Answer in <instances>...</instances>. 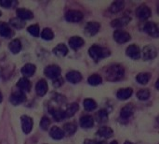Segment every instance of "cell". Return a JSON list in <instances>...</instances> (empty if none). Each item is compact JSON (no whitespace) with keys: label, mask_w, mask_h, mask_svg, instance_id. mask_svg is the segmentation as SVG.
I'll use <instances>...</instances> for the list:
<instances>
[{"label":"cell","mask_w":159,"mask_h":144,"mask_svg":"<svg viewBox=\"0 0 159 144\" xmlns=\"http://www.w3.org/2000/svg\"><path fill=\"white\" fill-rule=\"evenodd\" d=\"M125 74L124 67L120 65H113L106 70V80L108 82H118L123 79Z\"/></svg>","instance_id":"6da1fadb"},{"label":"cell","mask_w":159,"mask_h":144,"mask_svg":"<svg viewBox=\"0 0 159 144\" xmlns=\"http://www.w3.org/2000/svg\"><path fill=\"white\" fill-rule=\"evenodd\" d=\"M89 54L95 62H99L102 59L109 56L110 52L105 48L100 47L98 45H93L89 49Z\"/></svg>","instance_id":"7a4b0ae2"},{"label":"cell","mask_w":159,"mask_h":144,"mask_svg":"<svg viewBox=\"0 0 159 144\" xmlns=\"http://www.w3.org/2000/svg\"><path fill=\"white\" fill-rule=\"evenodd\" d=\"M45 75L48 78V79H51V80H55L57 78L60 77L61 75V67L57 65H50L48 67H47L45 68Z\"/></svg>","instance_id":"3957f363"},{"label":"cell","mask_w":159,"mask_h":144,"mask_svg":"<svg viewBox=\"0 0 159 144\" xmlns=\"http://www.w3.org/2000/svg\"><path fill=\"white\" fill-rule=\"evenodd\" d=\"M131 38L130 35L124 31V30H121V29H118V30H116L114 32V39L119 43V44H123V43H126L128 41H129Z\"/></svg>","instance_id":"277c9868"},{"label":"cell","mask_w":159,"mask_h":144,"mask_svg":"<svg viewBox=\"0 0 159 144\" xmlns=\"http://www.w3.org/2000/svg\"><path fill=\"white\" fill-rule=\"evenodd\" d=\"M26 99V97H25V93H23L22 91L20 90H17V91H14L11 96H10V98H9V101L12 105L14 106H17V105H20L21 103H23Z\"/></svg>","instance_id":"5b68a950"},{"label":"cell","mask_w":159,"mask_h":144,"mask_svg":"<svg viewBox=\"0 0 159 144\" xmlns=\"http://www.w3.org/2000/svg\"><path fill=\"white\" fill-rule=\"evenodd\" d=\"M83 19V13L79 10L71 9L66 12L65 20L69 22H78Z\"/></svg>","instance_id":"8992f818"},{"label":"cell","mask_w":159,"mask_h":144,"mask_svg":"<svg viewBox=\"0 0 159 144\" xmlns=\"http://www.w3.org/2000/svg\"><path fill=\"white\" fill-rule=\"evenodd\" d=\"M157 55V50L154 45H147L143 50V57L144 60H153Z\"/></svg>","instance_id":"52a82bcc"},{"label":"cell","mask_w":159,"mask_h":144,"mask_svg":"<svg viewBox=\"0 0 159 144\" xmlns=\"http://www.w3.org/2000/svg\"><path fill=\"white\" fill-rule=\"evenodd\" d=\"M21 128H22V131L24 134H29L31 133L32 129H33V127H34V122H33V119L27 115H22L21 118Z\"/></svg>","instance_id":"ba28073f"},{"label":"cell","mask_w":159,"mask_h":144,"mask_svg":"<svg viewBox=\"0 0 159 144\" xmlns=\"http://www.w3.org/2000/svg\"><path fill=\"white\" fill-rule=\"evenodd\" d=\"M144 31L151 37L157 38L159 37V29L157 24L153 22H148L144 25Z\"/></svg>","instance_id":"9c48e42d"},{"label":"cell","mask_w":159,"mask_h":144,"mask_svg":"<svg viewBox=\"0 0 159 144\" xmlns=\"http://www.w3.org/2000/svg\"><path fill=\"white\" fill-rule=\"evenodd\" d=\"M126 52H127V55H128L129 57H130L131 59H133V60H138V59H140V57H141V50H140V48H139L137 45H135V44L129 45V46L127 48Z\"/></svg>","instance_id":"30bf717a"},{"label":"cell","mask_w":159,"mask_h":144,"mask_svg":"<svg viewBox=\"0 0 159 144\" xmlns=\"http://www.w3.org/2000/svg\"><path fill=\"white\" fill-rule=\"evenodd\" d=\"M48 90V82L45 81V80H39L36 83V86H35V91H36V94L37 96L39 97H43L47 94Z\"/></svg>","instance_id":"8fae6325"},{"label":"cell","mask_w":159,"mask_h":144,"mask_svg":"<svg viewBox=\"0 0 159 144\" xmlns=\"http://www.w3.org/2000/svg\"><path fill=\"white\" fill-rule=\"evenodd\" d=\"M136 15L138 18L140 19H143V20H145V19H148L150 16H151V9L145 6V5H142L140 6L137 10H136Z\"/></svg>","instance_id":"7c38bea8"},{"label":"cell","mask_w":159,"mask_h":144,"mask_svg":"<svg viewBox=\"0 0 159 144\" xmlns=\"http://www.w3.org/2000/svg\"><path fill=\"white\" fill-rule=\"evenodd\" d=\"M100 28H101V24L99 22H89L87 23L85 30H86L88 35L94 36L100 31Z\"/></svg>","instance_id":"4fadbf2b"},{"label":"cell","mask_w":159,"mask_h":144,"mask_svg":"<svg viewBox=\"0 0 159 144\" xmlns=\"http://www.w3.org/2000/svg\"><path fill=\"white\" fill-rule=\"evenodd\" d=\"M66 79L69 82L71 83H78L82 81V75L80 72L78 71H75V70H72L70 72H68L66 74Z\"/></svg>","instance_id":"5bb4252c"},{"label":"cell","mask_w":159,"mask_h":144,"mask_svg":"<svg viewBox=\"0 0 159 144\" xmlns=\"http://www.w3.org/2000/svg\"><path fill=\"white\" fill-rule=\"evenodd\" d=\"M13 35L14 33L7 23L4 22H0V36L7 38V37H11Z\"/></svg>","instance_id":"9a60e30c"},{"label":"cell","mask_w":159,"mask_h":144,"mask_svg":"<svg viewBox=\"0 0 159 144\" xmlns=\"http://www.w3.org/2000/svg\"><path fill=\"white\" fill-rule=\"evenodd\" d=\"M85 44V40L81 37H72L69 39V45L73 50H78Z\"/></svg>","instance_id":"2e32d148"},{"label":"cell","mask_w":159,"mask_h":144,"mask_svg":"<svg viewBox=\"0 0 159 144\" xmlns=\"http://www.w3.org/2000/svg\"><path fill=\"white\" fill-rule=\"evenodd\" d=\"M16 13L18 15V18L22 20V21L31 20V19L34 18L33 12L31 10H29V9H26V8H18Z\"/></svg>","instance_id":"e0dca14e"},{"label":"cell","mask_w":159,"mask_h":144,"mask_svg":"<svg viewBox=\"0 0 159 144\" xmlns=\"http://www.w3.org/2000/svg\"><path fill=\"white\" fill-rule=\"evenodd\" d=\"M129 22H130V17L124 16L122 18L113 20L111 22V25L115 28H121V27H124L125 25H127Z\"/></svg>","instance_id":"ac0fdd59"},{"label":"cell","mask_w":159,"mask_h":144,"mask_svg":"<svg viewBox=\"0 0 159 144\" xmlns=\"http://www.w3.org/2000/svg\"><path fill=\"white\" fill-rule=\"evenodd\" d=\"M17 86L19 87V89L20 91H22L23 93L25 92H29L31 90V87H32V84H31V82L27 79V78H21L19 80L18 83H17Z\"/></svg>","instance_id":"d6986e66"},{"label":"cell","mask_w":159,"mask_h":144,"mask_svg":"<svg viewBox=\"0 0 159 144\" xmlns=\"http://www.w3.org/2000/svg\"><path fill=\"white\" fill-rule=\"evenodd\" d=\"M99 137H102V138H104V139H110L113 137L114 135V131L111 127H100L96 133Z\"/></svg>","instance_id":"ffe728a7"},{"label":"cell","mask_w":159,"mask_h":144,"mask_svg":"<svg viewBox=\"0 0 159 144\" xmlns=\"http://www.w3.org/2000/svg\"><path fill=\"white\" fill-rule=\"evenodd\" d=\"M94 125V118L91 115H84L80 118V127L83 128H90Z\"/></svg>","instance_id":"44dd1931"},{"label":"cell","mask_w":159,"mask_h":144,"mask_svg":"<svg viewBox=\"0 0 159 144\" xmlns=\"http://www.w3.org/2000/svg\"><path fill=\"white\" fill-rule=\"evenodd\" d=\"M132 94H133V90L131 88H124L118 90V92L116 93V97L120 100H127L132 96Z\"/></svg>","instance_id":"7402d4cb"},{"label":"cell","mask_w":159,"mask_h":144,"mask_svg":"<svg viewBox=\"0 0 159 144\" xmlns=\"http://www.w3.org/2000/svg\"><path fill=\"white\" fill-rule=\"evenodd\" d=\"M35 66L33 64H26L21 68V74L24 76V78L32 77L35 72Z\"/></svg>","instance_id":"603a6c76"},{"label":"cell","mask_w":159,"mask_h":144,"mask_svg":"<svg viewBox=\"0 0 159 144\" xmlns=\"http://www.w3.org/2000/svg\"><path fill=\"white\" fill-rule=\"evenodd\" d=\"M134 112V107L131 104H128L122 108L120 112V117L123 119H129Z\"/></svg>","instance_id":"cb8c5ba5"},{"label":"cell","mask_w":159,"mask_h":144,"mask_svg":"<svg viewBox=\"0 0 159 144\" xmlns=\"http://www.w3.org/2000/svg\"><path fill=\"white\" fill-rule=\"evenodd\" d=\"M8 49L9 51L13 53V54H17L20 52L21 50V42L20 39H13L10 41V43L8 44Z\"/></svg>","instance_id":"d4e9b609"},{"label":"cell","mask_w":159,"mask_h":144,"mask_svg":"<svg viewBox=\"0 0 159 144\" xmlns=\"http://www.w3.org/2000/svg\"><path fill=\"white\" fill-rule=\"evenodd\" d=\"M49 135H50V137L53 140H57V141L61 140L64 137V133H63L62 129L60 128L59 127H51V129L49 131Z\"/></svg>","instance_id":"484cf974"},{"label":"cell","mask_w":159,"mask_h":144,"mask_svg":"<svg viewBox=\"0 0 159 144\" xmlns=\"http://www.w3.org/2000/svg\"><path fill=\"white\" fill-rule=\"evenodd\" d=\"M53 52L54 54H56L57 56L60 57H63L68 53V48L66 45L64 44H59L57 45L54 49H53Z\"/></svg>","instance_id":"4316f807"},{"label":"cell","mask_w":159,"mask_h":144,"mask_svg":"<svg viewBox=\"0 0 159 144\" xmlns=\"http://www.w3.org/2000/svg\"><path fill=\"white\" fill-rule=\"evenodd\" d=\"M49 112L51 113V115L57 122H60L65 118L64 111L61 109H51V110H49Z\"/></svg>","instance_id":"83f0119b"},{"label":"cell","mask_w":159,"mask_h":144,"mask_svg":"<svg viewBox=\"0 0 159 144\" xmlns=\"http://www.w3.org/2000/svg\"><path fill=\"white\" fill-rule=\"evenodd\" d=\"M79 106L77 103H73L71 104L65 111H64V114H65V118H70L73 117L78 111Z\"/></svg>","instance_id":"f1b7e54d"},{"label":"cell","mask_w":159,"mask_h":144,"mask_svg":"<svg viewBox=\"0 0 159 144\" xmlns=\"http://www.w3.org/2000/svg\"><path fill=\"white\" fill-rule=\"evenodd\" d=\"M77 129V127L74 124V123H67L63 126V133L66 134L67 136H72L75 133Z\"/></svg>","instance_id":"f546056e"},{"label":"cell","mask_w":159,"mask_h":144,"mask_svg":"<svg viewBox=\"0 0 159 144\" xmlns=\"http://www.w3.org/2000/svg\"><path fill=\"white\" fill-rule=\"evenodd\" d=\"M83 106L87 112H92L97 108V103L95 100L91 98H87L83 101Z\"/></svg>","instance_id":"4dcf8cb0"},{"label":"cell","mask_w":159,"mask_h":144,"mask_svg":"<svg viewBox=\"0 0 159 144\" xmlns=\"http://www.w3.org/2000/svg\"><path fill=\"white\" fill-rule=\"evenodd\" d=\"M95 118L99 124H103L108 120V112L105 110H101L96 113Z\"/></svg>","instance_id":"1f68e13d"},{"label":"cell","mask_w":159,"mask_h":144,"mask_svg":"<svg viewBox=\"0 0 159 144\" xmlns=\"http://www.w3.org/2000/svg\"><path fill=\"white\" fill-rule=\"evenodd\" d=\"M151 79V74L148 72H144V73H140L137 75L136 77V81L140 83V84H147L149 82Z\"/></svg>","instance_id":"d6a6232c"},{"label":"cell","mask_w":159,"mask_h":144,"mask_svg":"<svg viewBox=\"0 0 159 144\" xmlns=\"http://www.w3.org/2000/svg\"><path fill=\"white\" fill-rule=\"evenodd\" d=\"M124 7V2L122 0H117V1H115L111 7H110V11L112 13H117L119 11H121Z\"/></svg>","instance_id":"836d02e7"},{"label":"cell","mask_w":159,"mask_h":144,"mask_svg":"<svg viewBox=\"0 0 159 144\" xmlns=\"http://www.w3.org/2000/svg\"><path fill=\"white\" fill-rule=\"evenodd\" d=\"M88 82L90 85L96 86V85H99V84H101L102 82V78L100 75H98V74H93V75H91V76L89 77Z\"/></svg>","instance_id":"e575fe53"},{"label":"cell","mask_w":159,"mask_h":144,"mask_svg":"<svg viewBox=\"0 0 159 144\" xmlns=\"http://www.w3.org/2000/svg\"><path fill=\"white\" fill-rule=\"evenodd\" d=\"M9 23H10L13 27H15L16 29H22V28L25 26L24 21H22V20H20V19H19V18L10 19Z\"/></svg>","instance_id":"d590c367"},{"label":"cell","mask_w":159,"mask_h":144,"mask_svg":"<svg viewBox=\"0 0 159 144\" xmlns=\"http://www.w3.org/2000/svg\"><path fill=\"white\" fill-rule=\"evenodd\" d=\"M136 96L139 100H142V101L147 100L150 97V91L148 89H142L137 93Z\"/></svg>","instance_id":"8d00e7d4"},{"label":"cell","mask_w":159,"mask_h":144,"mask_svg":"<svg viewBox=\"0 0 159 144\" xmlns=\"http://www.w3.org/2000/svg\"><path fill=\"white\" fill-rule=\"evenodd\" d=\"M41 37L45 40H51L54 37V33L49 28H45L41 33Z\"/></svg>","instance_id":"74e56055"},{"label":"cell","mask_w":159,"mask_h":144,"mask_svg":"<svg viewBox=\"0 0 159 144\" xmlns=\"http://www.w3.org/2000/svg\"><path fill=\"white\" fill-rule=\"evenodd\" d=\"M27 31L34 37H39V33H40V29H39V26L37 24H32L30 25L28 28H27Z\"/></svg>","instance_id":"f35d334b"},{"label":"cell","mask_w":159,"mask_h":144,"mask_svg":"<svg viewBox=\"0 0 159 144\" xmlns=\"http://www.w3.org/2000/svg\"><path fill=\"white\" fill-rule=\"evenodd\" d=\"M50 126V120L48 119V117L47 116H43L41 121H40V127L43 130H48V128Z\"/></svg>","instance_id":"ab89813d"},{"label":"cell","mask_w":159,"mask_h":144,"mask_svg":"<svg viewBox=\"0 0 159 144\" xmlns=\"http://www.w3.org/2000/svg\"><path fill=\"white\" fill-rule=\"evenodd\" d=\"M12 6L11 0H0V7L5 8H9Z\"/></svg>","instance_id":"60d3db41"},{"label":"cell","mask_w":159,"mask_h":144,"mask_svg":"<svg viewBox=\"0 0 159 144\" xmlns=\"http://www.w3.org/2000/svg\"><path fill=\"white\" fill-rule=\"evenodd\" d=\"M62 84H63V79L61 78V77H59V78H57V79H55L53 81V86L54 87H60Z\"/></svg>","instance_id":"b9f144b4"},{"label":"cell","mask_w":159,"mask_h":144,"mask_svg":"<svg viewBox=\"0 0 159 144\" xmlns=\"http://www.w3.org/2000/svg\"><path fill=\"white\" fill-rule=\"evenodd\" d=\"M84 144H96V142L92 141V140H86L84 142Z\"/></svg>","instance_id":"7bdbcfd3"},{"label":"cell","mask_w":159,"mask_h":144,"mask_svg":"<svg viewBox=\"0 0 159 144\" xmlns=\"http://www.w3.org/2000/svg\"><path fill=\"white\" fill-rule=\"evenodd\" d=\"M96 144H107V143H106L105 142H103V141H102V142H96Z\"/></svg>","instance_id":"ee69618b"},{"label":"cell","mask_w":159,"mask_h":144,"mask_svg":"<svg viewBox=\"0 0 159 144\" xmlns=\"http://www.w3.org/2000/svg\"><path fill=\"white\" fill-rule=\"evenodd\" d=\"M3 101V95H2V93L0 92V103Z\"/></svg>","instance_id":"f6af8a7d"},{"label":"cell","mask_w":159,"mask_h":144,"mask_svg":"<svg viewBox=\"0 0 159 144\" xmlns=\"http://www.w3.org/2000/svg\"><path fill=\"white\" fill-rule=\"evenodd\" d=\"M110 144H118V143H117V142H116V141H114V142H112Z\"/></svg>","instance_id":"bcb514c9"},{"label":"cell","mask_w":159,"mask_h":144,"mask_svg":"<svg viewBox=\"0 0 159 144\" xmlns=\"http://www.w3.org/2000/svg\"><path fill=\"white\" fill-rule=\"evenodd\" d=\"M124 144H133V143H132V142H126Z\"/></svg>","instance_id":"7dc6e473"},{"label":"cell","mask_w":159,"mask_h":144,"mask_svg":"<svg viewBox=\"0 0 159 144\" xmlns=\"http://www.w3.org/2000/svg\"><path fill=\"white\" fill-rule=\"evenodd\" d=\"M0 16H1V11H0Z\"/></svg>","instance_id":"c3c4849f"}]
</instances>
